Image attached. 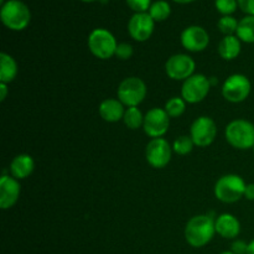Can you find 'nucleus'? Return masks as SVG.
<instances>
[{"instance_id":"obj_27","label":"nucleus","mask_w":254,"mask_h":254,"mask_svg":"<svg viewBox=\"0 0 254 254\" xmlns=\"http://www.w3.org/2000/svg\"><path fill=\"white\" fill-rule=\"evenodd\" d=\"M215 7L222 16L235 14L238 9L237 0H215Z\"/></svg>"},{"instance_id":"obj_37","label":"nucleus","mask_w":254,"mask_h":254,"mask_svg":"<svg viewBox=\"0 0 254 254\" xmlns=\"http://www.w3.org/2000/svg\"><path fill=\"white\" fill-rule=\"evenodd\" d=\"M220 254H236V253H233L232 251H223V252H221Z\"/></svg>"},{"instance_id":"obj_36","label":"nucleus","mask_w":254,"mask_h":254,"mask_svg":"<svg viewBox=\"0 0 254 254\" xmlns=\"http://www.w3.org/2000/svg\"><path fill=\"white\" fill-rule=\"evenodd\" d=\"M208 79H210L211 87H212V86H216V84L218 83V78H217V77H215V76H212V77H208Z\"/></svg>"},{"instance_id":"obj_13","label":"nucleus","mask_w":254,"mask_h":254,"mask_svg":"<svg viewBox=\"0 0 254 254\" xmlns=\"http://www.w3.org/2000/svg\"><path fill=\"white\" fill-rule=\"evenodd\" d=\"M155 21L149 12H135L128 21V32L133 40L145 42L153 36Z\"/></svg>"},{"instance_id":"obj_39","label":"nucleus","mask_w":254,"mask_h":254,"mask_svg":"<svg viewBox=\"0 0 254 254\" xmlns=\"http://www.w3.org/2000/svg\"><path fill=\"white\" fill-rule=\"evenodd\" d=\"M5 2H6V0H0V4H5Z\"/></svg>"},{"instance_id":"obj_15","label":"nucleus","mask_w":254,"mask_h":254,"mask_svg":"<svg viewBox=\"0 0 254 254\" xmlns=\"http://www.w3.org/2000/svg\"><path fill=\"white\" fill-rule=\"evenodd\" d=\"M21 186L17 179L11 175H4L0 178V207L1 210H9L19 201Z\"/></svg>"},{"instance_id":"obj_29","label":"nucleus","mask_w":254,"mask_h":254,"mask_svg":"<svg viewBox=\"0 0 254 254\" xmlns=\"http://www.w3.org/2000/svg\"><path fill=\"white\" fill-rule=\"evenodd\" d=\"M134 54V49L130 44L128 42H121L118 44L116 50V57L117 59L122 60V61H127V60L131 59Z\"/></svg>"},{"instance_id":"obj_32","label":"nucleus","mask_w":254,"mask_h":254,"mask_svg":"<svg viewBox=\"0 0 254 254\" xmlns=\"http://www.w3.org/2000/svg\"><path fill=\"white\" fill-rule=\"evenodd\" d=\"M245 197L248 201H254V184H247L245 191Z\"/></svg>"},{"instance_id":"obj_1","label":"nucleus","mask_w":254,"mask_h":254,"mask_svg":"<svg viewBox=\"0 0 254 254\" xmlns=\"http://www.w3.org/2000/svg\"><path fill=\"white\" fill-rule=\"evenodd\" d=\"M215 220L210 213L191 217L184 231L186 242L193 248H202L208 245L216 233Z\"/></svg>"},{"instance_id":"obj_35","label":"nucleus","mask_w":254,"mask_h":254,"mask_svg":"<svg viewBox=\"0 0 254 254\" xmlns=\"http://www.w3.org/2000/svg\"><path fill=\"white\" fill-rule=\"evenodd\" d=\"M173 1L178 2V4H183V5H185V4H191V2L196 1V0H173Z\"/></svg>"},{"instance_id":"obj_22","label":"nucleus","mask_w":254,"mask_h":254,"mask_svg":"<svg viewBox=\"0 0 254 254\" xmlns=\"http://www.w3.org/2000/svg\"><path fill=\"white\" fill-rule=\"evenodd\" d=\"M123 122L126 127L130 130H136L144 124V116L138 107H129L126 109Z\"/></svg>"},{"instance_id":"obj_20","label":"nucleus","mask_w":254,"mask_h":254,"mask_svg":"<svg viewBox=\"0 0 254 254\" xmlns=\"http://www.w3.org/2000/svg\"><path fill=\"white\" fill-rule=\"evenodd\" d=\"M17 64L11 55L6 52L0 54V83L9 84L17 76Z\"/></svg>"},{"instance_id":"obj_28","label":"nucleus","mask_w":254,"mask_h":254,"mask_svg":"<svg viewBox=\"0 0 254 254\" xmlns=\"http://www.w3.org/2000/svg\"><path fill=\"white\" fill-rule=\"evenodd\" d=\"M127 5L129 9H131L135 12H148L150 9L153 1L151 0H126Z\"/></svg>"},{"instance_id":"obj_10","label":"nucleus","mask_w":254,"mask_h":254,"mask_svg":"<svg viewBox=\"0 0 254 254\" xmlns=\"http://www.w3.org/2000/svg\"><path fill=\"white\" fill-rule=\"evenodd\" d=\"M196 64L190 55L176 54L169 57L165 64V72L174 81H185L195 74Z\"/></svg>"},{"instance_id":"obj_18","label":"nucleus","mask_w":254,"mask_h":254,"mask_svg":"<svg viewBox=\"0 0 254 254\" xmlns=\"http://www.w3.org/2000/svg\"><path fill=\"white\" fill-rule=\"evenodd\" d=\"M35 170V161L29 154H19L10 163V175L17 180L29 178Z\"/></svg>"},{"instance_id":"obj_17","label":"nucleus","mask_w":254,"mask_h":254,"mask_svg":"<svg viewBox=\"0 0 254 254\" xmlns=\"http://www.w3.org/2000/svg\"><path fill=\"white\" fill-rule=\"evenodd\" d=\"M127 107L118 98H107L99 104V116L108 123H117L123 119Z\"/></svg>"},{"instance_id":"obj_26","label":"nucleus","mask_w":254,"mask_h":254,"mask_svg":"<svg viewBox=\"0 0 254 254\" xmlns=\"http://www.w3.org/2000/svg\"><path fill=\"white\" fill-rule=\"evenodd\" d=\"M238 22L240 21H238L235 16H232V15L221 16V19L218 20L217 22V27L225 36H228V35H236L238 29Z\"/></svg>"},{"instance_id":"obj_21","label":"nucleus","mask_w":254,"mask_h":254,"mask_svg":"<svg viewBox=\"0 0 254 254\" xmlns=\"http://www.w3.org/2000/svg\"><path fill=\"white\" fill-rule=\"evenodd\" d=\"M236 36L245 44H254V16L246 15L240 20Z\"/></svg>"},{"instance_id":"obj_5","label":"nucleus","mask_w":254,"mask_h":254,"mask_svg":"<svg viewBox=\"0 0 254 254\" xmlns=\"http://www.w3.org/2000/svg\"><path fill=\"white\" fill-rule=\"evenodd\" d=\"M88 49L94 57L99 60H109L116 56V50L118 46L116 37L109 30L103 27H97L92 30L88 35Z\"/></svg>"},{"instance_id":"obj_40","label":"nucleus","mask_w":254,"mask_h":254,"mask_svg":"<svg viewBox=\"0 0 254 254\" xmlns=\"http://www.w3.org/2000/svg\"><path fill=\"white\" fill-rule=\"evenodd\" d=\"M253 154H254V146H253Z\"/></svg>"},{"instance_id":"obj_31","label":"nucleus","mask_w":254,"mask_h":254,"mask_svg":"<svg viewBox=\"0 0 254 254\" xmlns=\"http://www.w3.org/2000/svg\"><path fill=\"white\" fill-rule=\"evenodd\" d=\"M238 7L245 12L246 15L254 16V0H237Z\"/></svg>"},{"instance_id":"obj_3","label":"nucleus","mask_w":254,"mask_h":254,"mask_svg":"<svg viewBox=\"0 0 254 254\" xmlns=\"http://www.w3.org/2000/svg\"><path fill=\"white\" fill-rule=\"evenodd\" d=\"M225 138L231 146L238 150L253 149L254 124L246 119H235L226 127Z\"/></svg>"},{"instance_id":"obj_38","label":"nucleus","mask_w":254,"mask_h":254,"mask_svg":"<svg viewBox=\"0 0 254 254\" xmlns=\"http://www.w3.org/2000/svg\"><path fill=\"white\" fill-rule=\"evenodd\" d=\"M81 1H83V2H94V1H97V0H81Z\"/></svg>"},{"instance_id":"obj_7","label":"nucleus","mask_w":254,"mask_h":254,"mask_svg":"<svg viewBox=\"0 0 254 254\" xmlns=\"http://www.w3.org/2000/svg\"><path fill=\"white\" fill-rule=\"evenodd\" d=\"M252 83L246 74L235 73L228 76L222 84V96L231 103H242L250 97Z\"/></svg>"},{"instance_id":"obj_19","label":"nucleus","mask_w":254,"mask_h":254,"mask_svg":"<svg viewBox=\"0 0 254 254\" xmlns=\"http://www.w3.org/2000/svg\"><path fill=\"white\" fill-rule=\"evenodd\" d=\"M217 51L221 59L226 60V61H232L240 56L241 51H242V41L236 35L223 36V39L218 44Z\"/></svg>"},{"instance_id":"obj_24","label":"nucleus","mask_w":254,"mask_h":254,"mask_svg":"<svg viewBox=\"0 0 254 254\" xmlns=\"http://www.w3.org/2000/svg\"><path fill=\"white\" fill-rule=\"evenodd\" d=\"M164 109L170 118H179L185 113L186 102L184 101L183 97H173L169 101H166Z\"/></svg>"},{"instance_id":"obj_8","label":"nucleus","mask_w":254,"mask_h":254,"mask_svg":"<svg viewBox=\"0 0 254 254\" xmlns=\"http://www.w3.org/2000/svg\"><path fill=\"white\" fill-rule=\"evenodd\" d=\"M211 89L210 79L202 73H195L183 82L181 97L189 104L202 102L208 96Z\"/></svg>"},{"instance_id":"obj_25","label":"nucleus","mask_w":254,"mask_h":254,"mask_svg":"<svg viewBox=\"0 0 254 254\" xmlns=\"http://www.w3.org/2000/svg\"><path fill=\"white\" fill-rule=\"evenodd\" d=\"M193 146L196 145L190 135H180L174 140L173 150L178 155H188L193 150Z\"/></svg>"},{"instance_id":"obj_14","label":"nucleus","mask_w":254,"mask_h":254,"mask_svg":"<svg viewBox=\"0 0 254 254\" xmlns=\"http://www.w3.org/2000/svg\"><path fill=\"white\" fill-rule=\"evenodd\" d=\"M181 45L189 52H202L210 44V35L198 25H191L183 30L180 36Z\"/></svg>"},{"instance_id":"obj_2","label":"nucleus","mask_w":254,"mask_h":254,"mask_svg":"<svg viewBox=\"0 0 254 254\" xmlns=\"http://www.w3.org/2000/svg\"><path fill=\"white\" fill-rule=\"evenodd\" d=\"M0 20L11 31H22L30 25L31 11L21 0H6L0 9Z\"/></svg>"},{"instance_id":"obj_16","label":"nucleus","mask_w":254,"mask_h":254,"mask_svg":"<svg viewBox=\"0 0 254 254\" xmlns=\"http://www.w3.org/2000/svg\"><path fill=\"white\" fill-rule=\"evenodd\" d=\"M216 233L225 240H236L241 233V222L231 213H222L215 220Z\"/></svg>"},{"instance_id":"obj_4","label":"nucleus","mask_w":254,"mask_h":254,"mask_svg":"<svg viewBox=\"0 0 254 254\" xmlns=\"http://www.w3.org/2000/svg\"><path fill=\"white\" fill-rule=\"evenodd\" d=\"M247 184L243 178L236 174H227L223 175L216 181L215 192L216 198L223 203H235L245 197V191Z\"/></svg>"},{"instance_id":"obj_33","label":"nucleus","mask_w":254,"mask_h":254,"mask_svg":"<svg viewBox=\"0 0 254 254\" xmlns=\"http://www.w3.org/2000/svg\"><path fill=\"white\" fill-rule=\"evenodd\" d=\"M7 93H9V88H7L6 83H0V101L4 102L6 98Z\"/></svg>"},{"instance_id":"obj_12","label":"nucleus","mask_w":254,"mask_h":254,"mask_svg":"<svg viewBox=\"0 0 254 254\" xmlns=\"http://www.w3.org/2000/svg\"><path fill=\"white\" fill-rule=\"evenodd\" d=\"M170 128V117L164 108H151L144 116L143 129L151 139L163 138Z\"/></svg>"},{"instance_id":"obj_9","label":"nucleus","mask_w":254,"mask_h":254,"mask_svg":"<svg viewBox=\"0 0 254 254\" xmlns=\"http://www.w3.org/2000/svg\"><path fill=\"white\" fill-rule=\"evenodd\" d=\"M190 136L198 148L210 146L217 136V126L210 117H198L192 122L190 128Z\"/></svg>"},{"instance_id":"obj_6","label":"nucleus","mask_w":254,"mask_h":254,"mask_svg":"<svg viewBox=\"0 0 254 254\" xmlns=\"http://www.w3.org/2000/svg\"><path fill=\"white\" fill-rule=\"evenodd\" d=\"M148 88L145 82L139 77H127L119 83L117 98L127 107H138L145 99Z\"/></svg>"},{"instance_id":"obj_34","label":"nucleus","mask_w":254,"mask_h":254,"mask_svg":"<svg viewBox=\"0 0 254 254\" xmlns=\"http://www.w3.org/2000/svg\"><path fill=\"white\" fill-rule=\"evenodd\" d=\"M247 254H254V240H252L250 243H248V252H247Z\"/></svg>"},{"instance_id":"obj_30","label":"nucleus","mask_w":254,"mask_h":254,"mask_svg":"<svg viewBox=\"0 0 254 254\" xmlns=\"http://www.w3.org/2000/svg\"><path fill=\"white\" fill-rule=\"evenodd\" d=\"M231 251L236 254H247L248 243L242 240H235L231 245Z\"/></svg>"},{"instance_id":"obj_23","label":"nucleus","mask_w":254,"mask_h":254,"mask_svg":"<svg viewBox=\"0 0 254 254\" xmlns=\"http://www.w3.org/2000/svg\"><path fill=\"white\" fill-rule=\"evenodd\" d=\"M148 12L155 22L165 21L170 16L171 6L166 0H156V1H154L151 4Z\"/></svg>"},{"instance_id":"obj_11","label":"nucleus","mask_w":254,"mask_h":254,"mask_svg":"<svg viewBox=\"0 0 254 254\" xmlns=\"http://www.w3.org/2000/svg\"><path fill=\"white\" fill-rule=\"evenodd\" d=\"M173 151V145H170V143L166 139H151L145 149L146 161L154 169H163L170 163Z\"/></svg>"}]
</instances>
